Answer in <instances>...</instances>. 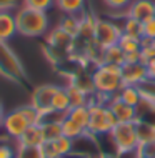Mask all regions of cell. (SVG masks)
<instances>
[{
  "label": "cell",
  "instance_id": "6da1fadb",
  "mask_svg": "<svg viewBox=\"0 0 155 158\" xmlns=\"http://www.w3.org/2000/svg\"><path fill=\"white\" fill-rule=\"evenodd\" d=\"M92 88L98 95L105 97H115L125 85L122 80V67L120 65H110V63H100L92 77Z\"/></svg>",
  "mask_w": 155,
  "mask_h": 158
},
{
  "label": "cell",
  "instance_id": "7a4b0ae2",
  "mask_svg": "<svg viewBox=\"0 0 155 158\" xmlns=\"http://www.w3.org/2000/svg\"><path fill=\"white\" fill-rule=\"evenodd\" d=\"M15 20H17V32L24 37H40L49 30L47 12L22 7L15 14Z\"/></svg>",
  "mask_w": 155,
  "mask_h": 158
},
{
  "label": "cell",
  "instance_id": "3957f363",
  "mask_svg": "<svg viewBox=\"0 0 155 158\" xmlns=\"http://www.w3.org/2000/svg\"><path fill=\"white\" fill-rule=\"evenodd\" d=\"M109 135L118 155L135 153L139 150V136H137L135 122H118L110 130Z\"/></svg>",
  "mask_w": 155,
  "mask_h": 158
},
{
  "label": "cell",
  "instance_id": "277c9868",
  "mask_svg": "<svg viewBox=\"0 0 155 158\" xmlns=\"http://www.w3.org/2000/svg\"><path fill=\"white\" fill-rule=\"evenodd\" d=\"M118 123L114 112L105 103H92L88 105V125L87 133L90 135H103L110 133V130Z\"/></svg>",
  "mask_w": 155,
  "mask_h": 158
},
{
  "label": "cell",
  "instance_id": "5b68a950",
  "mask_svg": "<svg viewBox=\"0 0 155 158\" xmlns=\"http://www.w3.org/2000/svg\"><path fill=\"white\" fill-rule=\"evenodd\" d=\"M122 35V27L110 20L97 19L95 20V30H93V42L100 50H105L109 47L118 44V38Z\"/></svg>",
  "mask_w": 155,
  "mask_h": 158
},
{
  "label": "cell",
  "instance_id": "8992f818",
  "mask_svg": "<svg viewBox=\"0 0 155 158\" xmlns=\"http://www.w3.org/2000/svg\"><path fill=\"white\" fill-rule=\"evenodd\" d=\"M28 127H30V123H28L27 118H25V115L22 113L20 108H15V110H12L10 113H7L5 118H3V123H2V128H3V131H5V135L8 138H14L15 142L24 135V131L27 130Z\"/></svg>",
  "mask_w": 155,
  "mask_h": 158
},
{
  "label": "cell",
  "instance_id": "52a82bcc",
  "mask_svg": "<svg viewBox=\"0 0 155 158\" xmlns=\"http://www.w3.org/2000/svg\"><path fill=\"white\" fill-rule=\"evenodd\" d=\"M57 88L58 87H55V85H40L33 92L32 105L42 113V118H44V115L52 112V98H54V93L57 92Z\"/></svg>",
  "mask_w": 155,
  "mask_h": 158
},
{
  "label": "cell",
  "instance_id": "ba28073f",
  "mask_svg": "<svg viewBox=\"0 0 155 158\" xmlns=\"http://www.w3.org/2000/svg\"><path fill=\"white\" fill-rule=\"evenodd\" d=\"M149 78L147 75V65L145 63H123L122 65V80L123 85H132L139 87L142 82Z\"/></svg>",
  "mask_w": 155,
  "mask_h": 158
},
{
  "label": "cell",
  "instance_id": "9c48e42d",
  "mask_svg": "<svg viewBox=\"0 0 155 158\" xmlns=\"http://www.w3.org/2000/svg\"><path fill=\"white\" fill-rule=\"evenodd\" d=\"M127 17L139 20V22H147L152 17H155V2L152 0H132L130 7L127 8Z\"/></svg>",
  "mask_w": 155,
  "mask_h": 158
},
{
  "label": "cell",
  "instance_id": "30bf717a",
  "mask_svg": "<svg viewBox=\"0 0 155 158\" xmlns=\"http://www.w3.org/2000/svg\"><path fill=\"white\" fill-rule=\"evenodd\" d=\"M107 106L114 112L115 118H117L118 122H122V123L123 122H137V108L123 103L117 95L110 97V102L107 103Z\"/></svg>",
  "mask_w": 155,
  "mask_h": 158
},
{
  "label": "cell",
  "instance_id": "8fae6325",
  "mask_svg": "<svg viewBox=\"0 0 155 158\" xmlns=\"http://www.w3.org/2000/svg\"><path fill=\"white\" fill-rule=\"evenodd\" d=\"M17 20L12 12H0V44H5L17 35Z\"/></svg>",
  "mask_w": 155,
  "mask_h": 158
},
{
  "label": "cell",
  "instance_id": "7c38bea8",
  "mask_svg": "<svg viewBox=\"0 0 155 158\" xmlns=\"http://www.w3.org/2000/svg\"><path fill=\"white\" fill-rule=\"evenodd\" d=\"M45 143V136L42 125H30L24 135L17 140V145H24V147H42Z\"/></svg>",
  "mask_w": 155,
  "mask_h": 158
},
{
  "label": "cell",
  "instance_id": "4fadbf2b",
  "mask_svg": "<svg viewBox=\"0 0 155 158\" xmlns=\"http://www.w3.org/2000/svg\"><path fill=\"white\" fill-rule=\"evenodd\" d=\"M137 136H139V147H147V145L155 143V127L152 123L137 118Z\"/></svg>",
  "mask_w": 155,
  "mask_h": 158
},
{
  "label": "cell",
  "instance_id": "5bb4252c",
  "mask_svg": "<svg viewBox=\"0 0 155 158\" xmlns=\"http://www.w3.org/2000/svg\"><path fill=\"white\" fill-rule=\"evenodd\" d=\"M70 108H72V103H70V97L67 93V88L58 87L57 92L54 93V98H52V112L67 115Z\"/></svg>",
  "mask_w": 155,
  "mask_h": 158
},
{
  "label": "cell",
  "instance_id": "9a60e30c",
  "mask_svg": "<svg viewBox=\"0 0 155 158\" xmlns=\"http://www.w3.org/2000/svg\"><path fill=\"white\" fill-rule=\"evenodd\" d=\"M102 63H110V65H120L125 63V53L122 52L118 45L109 47V48L102 50Z\"/></svg>",
  "mask_w": 155,
  "mask_h": 158
},
{
  "label": "cell",
  "instance_id": "2e32d148",
  "mask_svg": "<svg viewBox=\"0 0 155 158\" xmlns=\"http://www.w3.org/2000/svg\"><path fill=\"white\" fill-rule=\"evenodd\" d=\"M85 133H87V130H85L84 127H80L79 123H75L74 120H70L68 117H65L62 120V135L63 136H67V138H70V140H79L82 138Z\"/></svg>",
  "mask_w": 155,
  "mask_h": 158
},
{
  "label": "cell",
  "instance_id": "e0dca14e",
  "mask_svg": "<svg viewBox=\"0 0 155 158\" xmlns=\"http://www.w3.org/2000/svg\"><path fill=\"white\" fill-rule=\"evenodd\" d=\"M117 97L123 102V103H127L130 106H135V108L142 102V93L139 90V87H132V85H125V87L118 92Z\"/></svg>",
  "mask_w": 155,
  "mask_h": 158
},
{
  "label": "cell",
  "instance_id": "ac0fdd59",
  "mask_svg": "<svg viewBox=\"0 0 155 158\" xmlns=\"http://www.w3.org/2000/svg\"><path fill=\"white\" fill-rule=\"evenodd\" d=\"M67 93L70 97V103L72 106H87V90L82 88L79 83H72L67 87Z\"/></svg>",
  "mask_w": 155,
  "mask_h": 158
},
{
  "label": "cell",
  "instance_id": "d6986e66",
  "mask_svg": "<svg viewBox=\"0 0 155 158\" xmlns=\"http://www.w3.org/2000/svg\"><path fill=\"white\" fill-rule=\"evenodd\" d=\"M42 130H44V136H45V142H55L62 136V122H42Z\"/></svg>",
  "mask_w": 155,
  "mask_h": 158
},
{
  "label": "cell",
  "instance_id": "ffe728a7",
  "mask_svg": "<svg viewBox=\"0 0 155 158\" xmlns=\"http://www.w3.org/2000/svg\"><path fill=\"white\" fill-rule=\"evenodd\" d=\"M57 5L63 14L67 15H77L84 10L85 7V0H55Z\"/></svg>",
  "mask_w": 155,
  "mask_h": 158
},
{
  "label": "cell",
  "instance_id": "44dd1931",
  "mask_svg": "<svg viewBox=\"0 0 155 158\" xmlns=\"http://www.w3.org/2000/svg\"><path fill=\"white\" fill-rule=\"evenodd\" d=\"M67 117L87 130V125H88V105L87 106H72V108L67 112Z\"/></svg>",
  "mask_w": 155,
  "mask_h": 158
},
{
  "label": "cell",
  "instance_id": "7402d4cb",
  "mask_svg": "<svg viewBox=\"0 0 155 158\" xmlns=\"http://www.w3.org/2000/svg\"><path fill=\"white\" fill-rule=\"evenodd\" d=\"M122 33H127V35L135 37V38H142L144 37V23L132 19V17H127L125 23L122 27Z\"/></svg>",
  "mask_w": 155,
  "mask_h": 158
},
{
  "label": "cell",
  "instance_id": "603a6c76",
  "mask_svg": "<svg viewBox=\"0 0 155 158\" xmlns=\"http://www.w3.org/2000/svg\"><path fill=\"white\" fill-rule=\"evenodd\" d=\"M140 40L142 38H135V37H130L127 33H122L118 38V47L122 48L123 53H130V52H139L140 50Z\"/></svg>",
  "mask_w": 155,
  "mask_h": 158
},
{
  "label": "cell",
  "instance_id": "cb8c5ba5",
  "mask_svg": "<svg viewBox=\"0 0 155 158\" xmlns=\"http://www.w3.org/2000/svg\"><path fill=\"white\" fill-rule=\"evenodd\" d=\"M79 25H80V22L75 19V15H67V17H63V20L60 22V28L65 33H68L72 38H75L79 35Z\"/></svg>",
  "mask_w": 155,
  "mask_h": 158
},
{
  "label": "cell",
  "instance_id": "d4e9b609",
  "mask_svg": "<svg viewBox=\"0 0 155 158\" xmlns=\"http://www.w3.org/2000/svg\"><path fill=\"white\" fill-rule=\"evenodd\" d=\"M15 158H44L40 147H24V145H17Z\"/></svg>",
  "mask_w": 155,
  "mask_h": 158
},
{
  "label": "cell",
  "instance_id": "484cf974",
  "mask_svg": "<svg viewBox=\"0 0 155 158\" xmlns=\"http://www.w3.org/2000/svg\"><path fill=\"white\" fill-rule=\"evenodd\" d=\"M139 90L142 93V98H145V100L155 103V80L147 78L145 82H142L139 85Z\"/></svg>",
  "mask_w": 155,
  "mask_h": 158
},
{
  "label": "cell",
  "instance_id": "4316f807",
  "mask_svg": "<svg viewBox=\"0 0 155 158\" xmlns=\"http://www.w3.org/2000/svg\"><path fill=\"white\" fill-rule=\"evenodd\" d=\"M20 110H22V113L25 115V118L28 120L30 125H40L42 123V113L38 112L32 103L25 105V106H20Z\"/></svg>",
  "mask_w": 155,
  "mask_h": 158
},
{
  "label": "cell",
  "instance_id": "83f0119b",
  "mask_svg": "<svg viewBox=\"0 0 155 158\" xmlns=\"http://www.w3.org/2000/svg\"><path fill=\"white\" fill-rule=\"evenodd\" d=\"M55 3V0H24V7L32 8V10L47 12Z\"/></svg>",
  "mask_w": 155,
  "mask_h": 158
},
{
  "label": "cell",
  "instance_id": "f1b7e54d",
  "mask_svg": "<svg viewBox=\"0 0 155 158\" xmlns=\"http://www.w3.org/2000/svg\"><path fill=\"white\" fill-rule=\"evenodd\" d=\"M70 40H72V37L68 35V33L63 32L60 27L57 28V30L52 32V35H50V44H54V45H57V47H63L65 44H68Z\"/></svg>",
  "mask_w": 155,
  "mask_h": 158
},
{
  "label": "cell",
  "instance_id": "f546056e",
  "mask_svg": "<svg viewBox=\"0 0 155 158\" xmlns=\"http://www.w3.org/2000/svg\"><path fill=\"white\" fill-rule=\"evenodd\" d=\"M55 143H57V147H58V152H60V155H62V158L68 155V153H72L74 152V140H70V138H67V136H60L58 140H55Z\"/></svg>",
  "mask_w": 155,
  "mask_h": 158
},
{
  "label": "cell",
  "instance_id": "4dcf8cb0",
  "mask_svg": "<svg viewBox=\"0 0 155 158\" xmlns=\"http://www.w3.org/2000/svg\"><path fill=\"white\" fill-rule=\"evenodd\" d=\"M40 148H42V153H44V158H62L55 142H45Z\"/></svg>",
  "mask_w": 155,
  "mask_h": 158
},
{
  "label": "cell",
  "instance_id": "1f68e13d",
  "mask_svg": "<svg viewBox=\"0 0 155 158\" xmlns=\"http://www.w3.org/2000/svg\"><path fill=\"white\" fill-rule=\"evenodd\" d=\"M103 2L112 10H127L130 7L132 0H103Z\"/></svg>",
  "mask_w": 155,
  "mask_h": 158
},
{
  "label": "cell",
  "instance_id": "d6a6232c",
  "mask_svg": "<svg viewBox=\"0 0 155 158\" xmlns=\"http://www.w3.org/2000/svg\"><path fill=\"white\" fill-rule=\"evenodd\" d=\"M144 37L155 40V17H152L147 22H144Z\"/></svg>",
  "mask_w": 155,
  "mask_h": 158
},
{
  "label": "cell",
  "instance_id": "836d02e7",
  "mask_svg": "<svg viewBox=\"0 0 155 158\" xmlns=\"http://www.w3.org/2000/svg\"><path fill=\"white\" fill-rule=\"evenodd\" d=\"M17 148L7 143H0V158H15Z\"/></svg>",
  "mask_w": 155,
  "mask_h": 158
},
{
  "label": "cell",
  "instance_id": "e575fe53",
  "mask_svg": "<svg viewBox=\"0 0 155 158\" xmlns=\"http://www.w3.org/2000/svg\"><path fill=\"white\" fill-rule=\"evenodd\" d=\"M20 0H0V12H10L14 7L19 5Z\"/></svg>",
  "mask_w": 155,
  "mask_h": 158
},
{
  "label": "cell",
  "instance_id": "d590c367",
  "mask_svg": "<svg viewBox=\"0 0 155 158\" xmlns=\"http://www.w3.org/2000/svg\"><path fill=\"white\" fill-rule=\"evenodd\" d=\"M139 62H142V53H140V50H139V52L125 53V63H139Z\"/></svg>",
  "mask_w": 155,
  "mask_h": 158
},
{
  "label": "cell",
  "instance_id": "8d00e7d4",
  "mask_svg": "<svg viewBox=\"0 0 155 158\" xmlns=\"http://www.w3.org/2000/svg\"><path fill=\"white\" fill-rule=\"evenodd\" d=\"M145 65H147V75H149V78L155 80V58H152V60L147 62Z\"/></svg>",
  "mask_w": 155,
  "mask_h": 158
},
{
  "label": "cell",
  "instance_id": "74e56055",
  "mask_svg": "<svg viewBox=\"0 0 155 158\" xmlns=\"http://www.w3.org/2000/svg\"><path fill=\"white\" fill-rule=\"evenodd\" d=\"M5 110H3V105H2V102H0V128H2V123H3V118H5Z\"/></svg>",
  "mask_w": 155,
  "mask_h": 158
},
{
  "label": "cell",
  "instance_id": "f35d334b",
  "mask_svg": "<svg viewBox=\"0 0 155 158\" xmlns=\"http://www.w3.org/2000/svg\"><path fill=\"white\" fill-rule=\"evenodd\" d=\"M100 158H120L117 153H102Z\"/></svg>",
  "mask_w": 155,
  "mask_h": 158
},
{
  "label": "cell",
  "instance_id": "ab89813d",
  "mask_svg": "<svg viewBox=\"0 0 155 158\" xmlns=\"http://www.w3.org/2000/svg\"><path fill=\"white\" fill-rule=\"evenodd\" d=\"M135 158H153V156H150V155H145V153H137V156Z\"/></svg>",
  "mask_w": 155,
  "mask_h": 158
}]
</instances>
